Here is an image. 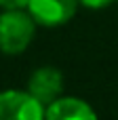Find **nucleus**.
I'll return each mask as SVG.
<instances>
[{
	"instance_id": "nucleus-5",
	"label": "nucleus",
	"mask_w": 118,
	"mask_h": 120,
	"mask_svg": "<svg viewBox=\"0 0 118 120\" xmlns=\"http://www.w3.org/2000/svg\"><path fill=\"white\" fill-rule=\"evenodd\" d=\"M44 120H97V114L78 97H59L46 108Z\"/></svg>"
},
{
	"instance_id": "nucleus-1",
	"label": "nucleus",
	"mask_w": 118,
	"mask_h": 120,
	"mask_svg": "<svg viewBox=\"0 0 118 120\" xmlns=\"http://www.w3.org/2000/svg\"><path fill=\"white\" fill-rule=\"evenodd\" d=\"M36 34V21L27 11H4L0 15V53H23Z\"/></svg>"
},
{
	"instance_id": "nucleus-4",
	"label": "nucleus",
	"mask_w": 118,
	"mask_h": 120,
	"mask_svg": "<svg viewBox=\"0 0 118 120\" xmlns=\"http://www.w3.org/2000/svg\"><path fill=\"white\" fill-rule=\"evenodd\" d=\"M61 91H63V76L57 68H51V65L38 68L27 80V93L36 97L44 108L57 101Z\"/></svg>"
},
{
	"instance_id": "nucleus-3",
	"label": "nucleus",
	"mask_w": 118,
	"mask_h": 120,
	"mask_svg": "<svg viewBox=\"0 0 118 120\" xmlns=\"http://www.w3.org/2000/svg\"><path fill=\"white\" fill-rule=\"evenodd\" d=\"M78 4V0H30L27 13L36 21V25L59 27L76 15Z\"/></svg>"
},
{
	"instance_id": "nucleus-2",
	"label": "nucleus",
	"mask_w": 118,
	"mask_h": 120,
	"mask_svg": "<svg viewBox=\"0 0 118 120\" xmlns=\"http://www.w3.org/2000/svg\"><path fill=\"white\" fill-rule=\"evenodd\" d=\"M46 108L27 91L0 93V120H44Z\"/></svg>"
},
{
	"instance_id": "nucleus-6",
	"label": "nucleus",
	"mask_w": 118,
	"mask_h": 120,
	"mask_svg": "<svg viewBox=\"0 0 118 120\" xmlns=\"http://www.w3.org/2000/svg\"><path fill=\"white\" fill-rule=\"evenodd\" d=\"M30 0H0L2 11H27Z\"/></svg>"
},
{
	"instance_id": "nucleus-7",
	"label": "nucleus",
	"mask_w": 118,
	"mask_h": 120,
	"mask_svg": "<svg viewBox=\"0 0 118 120\" xmlns=\"http://www.w3.org/2000/svg\"><path fill=\"white\" fill-rule=\"evenodd\" d=\"M82 6H87V8H93V11H97V8H106L108 4H112L114 0H78Z\"/></svg>"
}]
</instances>
